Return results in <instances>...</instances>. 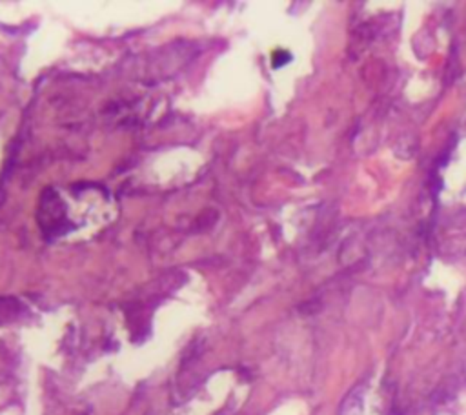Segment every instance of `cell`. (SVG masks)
Here are the masks:
<instances>
[{
	"label": "cell",
	"mask_w": 466,
	"mask_h": 415,
	"mask_svg": "<svg viewBox=\"0 0 466 415\" xmlns=\"http://www.w3.org/2000/svg\"><path fill=\"white\" fill-rule=\"evenodd\" d=\"M292 57H290L288 51H275L274 53V67H281L286 63H290Z\"/></svg>",
	"instance_id": "1"
},
{
	"label": "cell",
	"mask_w": 466,
	"mask_h": 415,
	"mask_svg": "<svg viewBox=\"0 0 466 415\" xmlns=\"http://www.w3.org/2000/svg\"><path fill=\"white\" fill-rule=\"evenodd\" d=\"M438 415H453V414H450V412H441V414H438Z\"/></svg>",
	"instance_id": "2"
}]
</instances>
